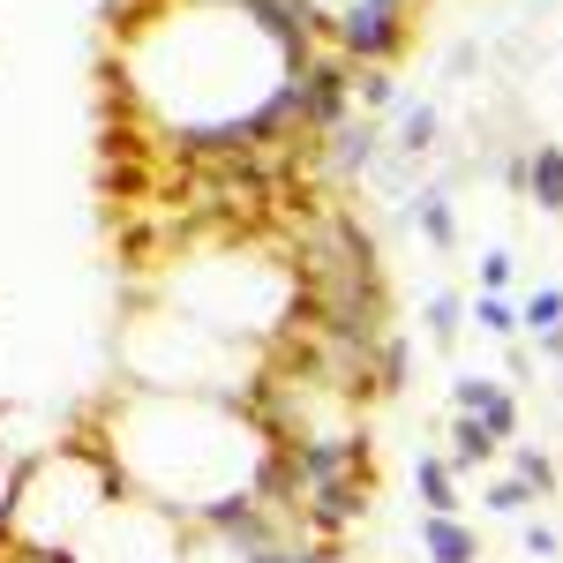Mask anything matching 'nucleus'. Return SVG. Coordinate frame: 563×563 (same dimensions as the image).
I'll return each mask as SVG.
<instances>
[{
  "label": "nucleus",
  "mask_w": 563,
  "mask_h": 563,
  "mask_svg": "<svg viewBox=\"0 0 563 563\" xmlns=\"http://www.w3.org/2000/svg\"><path fill=\"white\" fill-rule=\"evenodd\" d=\"M353 68L346 53H308L294 68V106H301V135H331L353 113Z\"/></svg>",
  "instance_id": "obj_1"
},
{
  "label": "nucleus",
  "mask_w": 563,
  "mask_h": 563,
  "mask_svg": "<svg viewBox=\"0 0 563 563\" xmlns=\"http://www.w3.org/2000/svg\"><path fill=\"white\" fill-rule=\"evenodd\" d=\"M286 459H294V481H301V496L308 488H323V481H368V435H294V443H278Z\"/></svg>",
  "instance_id": "obj_2"
},
{
  "label": "nucleus",
  "mask_w": 563,
  "mask_h": 563,
  "mask_svg": "<svg viewBox=\"0 0 563 563\" xmlns=\"http://www.w3.org/2000/svg\"><path fill=\"white\" fill-rule=\"evenodd\" d=\"M361 504H368V481H323V488H308L301 496V526L308 533H346L353 519H361Z\"/></svg>",
  "instance_id": "obj_3"
},
{
  "label": "nucleus",
  "mask_w": 563,
  "mask_h": 563,
  "mask_svg": "<svg viewBox=\"0 0 563 563\" xmlns=\"http://www.w3.org/2000/svg\"><path fill=\"white\" fill-rule=\"evenodd\" d=\"M413 488H421V511L429 519H459V474H451L443 451H421L413 459Z\"/></svg>",
  "instance_id": "obj_4"
},
{
  "label": "nucleus",
  "mask_w": 563,
  "mask_h": 563,
  "mask_svg": "<svg viewBox=\"0 0 563 563\" xmlns=\"http://www.w3.org/2000/svg\"><path fill=\"white\" fill-rule=\"evenodd\" d=\"M421 556L429 563H481V533L466 519H429L421 511Z\"/></svg>",
  "instance_id": "obj_5"
},
{
  "label": "nucleus",
  "mask_w": 563,
  "mask_h": 563,
  "mask_svg": "<svg viewBox=\"0 0 563 563\" xmlns=\"http://www.w3.org/2000/svg\"><path fill=\"white\" fill-rule=\"evenodd\" d=\"M526 196L549 218H563V143H533L526 151Z\"/></svg>",
  "instance_id": "obj_6"
},
{
  "label": "nucleus",
  "mask_w": 563,
  "mask_h": 563,
  "mask_svg": "<svg viewBox=\"0 0 563 563\" xmlns=\"http://www.w3.org/2000/svg\"><path fill=\"white\" fill-rule=\"evenodd\" d=\"M376 143H384L376 121H339V129H331V166H339V174H368V166H376Z\"/></svg>",
  "instance_id": "obj_7"
},
{
  "label": "nucleus",
  "mask_w": 563,
  "mask_h": 563,
  "mask_svg": "<svg viewBox=\"0 0 563 563\" xmlns=\"http://www.w3.org/2000/svg\"><path fill=\"white\" fill-rule=\"evenodd\" d=\"M496 451H504V443L481 429L474 413H459V421H451V451H443V459H451V474H474V466H488Z\"/></svg>",
  "instance_id": "obj_8"
},
{
  "label": "nucleus",
  "mask_w": 563,
  "mask_h": 563,
  "mask_svg": "<svg viewBox=\"0 0 563 563\" xmlns=\"http://www.w3.org/2000/svg\"><path fill=\"white\" fill-rule=\"evenodd\" d=\"M413 225H421L429 249H459V218H451V196H443V188L413 196Z\"/></svg>",
  "instance_id": "obj_9"
},
{
  "label": "nucleus",
  "mask_w": 563,
  "mask_h": 563,
  "mask_svg": "<svg viewBox=\"0 0 563 563\" xmlns=\"http://www.w3.org/2000/svg\"><path fill=\"white\" fill-rule=\"evenodd\" d=\"M435 129H443V121H435V106H406V113H398V158H429Z\"/></svg>",
  "instance_id": "obj_10"
},
{
  "label": "nucleus",
  "mask_w": 563,
  "mask_h": 563,
  "mask_svg": "<svg viewBox=\"0 0 563 563\" xmlns=\"http://www.w3.org/2000/svg\"><path fill=\"white\" fill-rule=\"evenodd\" d=\"M511 451V474L533 488V496H556V459L549 451H533V443H504Z\"/></svg>",
  "instance_id": "obj_11"
},
{
  "label": "nucleus",
  "mask_w": 563,
  "mask_h": 563,
  "mask_svg": "<svg viewBox=\"0 0 563 563\" xmlns=\"http://www.w3.org/2000/svg\"><path fill=\"white\" fill-rule=\"evenodd\" d=\"M481 504H488L496 519H526V511H533L541 496H533V488H526L519 474H504V481H488V488H481Z\"/></svg>",
  "instance_id": "obj_12"
},
{
  "label": "nucleus",
  "mask_w": 563,
  "mask_h": 563,
  "mask_svg": "<svg viewBox=\"0 0 563 563\" xmlns=\"http://www.w3.org/2000/svg\"><path fill=\"white\" fill-rule=\"evenodd\" d=\"M466 323H481L488 339H519V308L504 301V294H481V301H466Z\"/></svg>",
  "instance_id": "obj_13"
},
{
  "label": "nucleus",
  "mask_w": 563,
  "mask_h": 563,
  "mask_svg": "<svg viewBox=\"0 0 563 563\" xmlns=\"http://www.w3.org/2000/svg\"><path fill=\"white\" fill-rule=\"evenodd\" d=\"M474 421H481L488 435H496V443H519V398H511V390L496 384V390H488V406H481Z\"/></svg>",
  "instance_id": "obj_14"
},
{
  "label": "nucleus",
  "mask_w": 563,
  "mask_h": 563,
  "mask_svg": "<svg viewBox=\"0 0 563 563\" xmlns=\"http://www.w3.org/2000/svg\"><path fill=\"white\" fill-rule=\"evenodd\" d=\"M459 331H466V301L459 294H429V339L435 346H459Z\"/></svg>",
  "instance_id": "obj_15"
},
{
  "label": "nucleus",
  "mask_w": 563,
  "mask_h": 563,
  "mask_svg": "<svg viewBox=\"0 0 563 563\" xmlns=\"http://www.w3.org/2000/svg\"><path fill=\"white\" fill-rule=\"evenodd\" d=\"M519 331H533V339L563 331V294H556V286H541V294H533V301L519 308Z\"/></svg>",
  "instance_id": "obj_16"
},
{
  "label": "nucleus",
  "mask_w": 563,
  "mask_h": 563,
  "mask_svg": "<svg viewBox=\"0 0 563 563\" xmlns=\"http://www.w3.org/2000/svg\"><path fill=\"white\" fill-rule=\"evenodd\" d=\"M376 390H398L406 384V339H376Z\"/></svg>",
  "instance_id": "obj_17"
},
{
  "label": "nucleus",
  "mask_w": 563,
  "mask_h": 563,
  "mask_svg": "<svg viewBox=\"0 0 563 563\" xmlns=\"http://www.w3.org/2000/svg\"><path fill=\"white\" fill-rule=\"evenodd\" d=\"M353 90H361L376 113H390V106H398V76H390V68H361V76H353Z\"/></svg>",
  "instance_id": "obj_18"
},
{
  "label": "nucleus",
  "mask_w": 563,
  "mask_h": 563,
  "mask_svg": "<svg viewBox=\"0 0 563 563\" xmlns=\"http://www.w3.org/2000/svg\"><path fill=\"white\" fill-rule=\"evenodd\" d=\"M511 271H519V263L504 256V249H488V256H481V294H504V286H511Z\"/></svg>",
  "instance_id": "obj_19"
},
{
  "label": "nucleus",
  "mask_w": 563,
  "mask_h": 563,
  "mask_svg": "<svg viewBox=\"0 0 563 563\" xmlns=\"http://www.w3.org/2000/svg\"><path fill=\"white\" fill-rule=\"evenodd\" d=\"M519 533H526V556H541V563H549V556L563 549V541H556V526H541V519H526Z\"/></svg>",
  "instance_id": "obj_20"
},
{
  "label": "nucleus",
  "mask_w": 563,
  "mask_h": 563,
  "mask_svg": "<svg viewBox=\"0 0 563 563\" xmlns=\"http://www.w3.org/2000/svg\"><path fill=\"white\" fill-rule=\"evenodd\" d=\"M8 563H76V556H31V549H15Z\"/></svg>",
  "instance_id": "obj_21"
}]
</instances>
